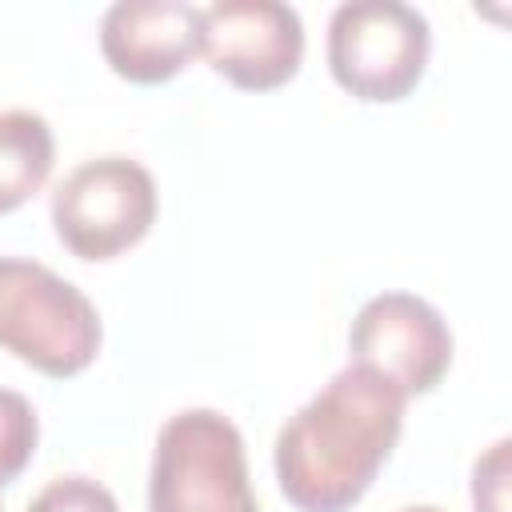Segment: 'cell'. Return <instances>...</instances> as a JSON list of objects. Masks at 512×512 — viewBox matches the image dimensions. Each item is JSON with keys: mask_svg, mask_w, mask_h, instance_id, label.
<instances>
[{"mask_svg": "<svg viewBox=\"0 0 512 512\" xmlns=\"http://www.w3.org/2000/svg\"><path fill=\"white\" fill-rule=\"evenodd\" d=\"M508 440H496L472 468V504L476 512H504L508 500Z\"/></svg>", "mask_w": 512, "mask_h": 512, "instance_id": "obj_12", "label": "cell"}, {"mask_svg": "<svg viewBox=\"0 0 512 512\" xmlns=\"http://www.w3.org/2000/svg\"><path fill=\"white\" fill-rule=\"evenodd\" d=\"M404 392L376 372L340 368L276 436V484L300 512H348L392 456L404 428Z\"/></svg>", "mask_w": 512, "mask_h": 512, "instance_id": "obj_1", "label": "cell"}, {"mask_svg": "<svg viewBox=\"0 0 512 512\" xmlns=\"http://www.w3.org/2000/svg\"><path fill=\"white\" fill-rule=\"evenodd\" d=\"M56 140L40 112L8 108L0 112V216L16 212L36 196L52 172Z\"/></svg>", "mask_w": 512, "mask_h": 512, "instance_id": "obj_9", "label": "cell"}, {"mask_svg": "<svg viewBox=\"0 0 512 512\" xmlns=\"http://www.w3.org/2000/svg\"><path fill=\"white\" fill-rule=\"evenodd\" d=\"M432 52V28L424 12L400 0H348L328 20V68L332 80L368 104L404 100Z\"/></svg>", "mask_w": 512, "mask_h": 512, "instance_id": "obj_4", "label": "cell"}, {"mask_svg": "<svg viewBox=\"0 0 512 512\" xmlns=\"http://www.w3.org/2000/svg\"><path fill=\"white\" fill-rule=\"evenodd\" d=\"M204 8L184 0H116L100 20L108 68L132 84H164L200 56Z\"/></svg>", "mask_w": 512, "mask_h": 512, "instance_id": "obj_8", "label": "cell"}, {"mask_svg": "<svg viewBox=\"0 0 512 512\" xmlns=\"http://www.w3.org/2000/svg\"><path fill=\"white\" fill-rule=\"evenodd\" d=\"M28 512H120L116 496L92 480V476H56L52 484H44Z\"/></svg>", "mask_w": 512, "mask_h": 512, "instance_id": "obj_11", "label": "cell"}, {"mask_svg": "<svg viewBox=\"0 0 512 512\" xmlns=\"http://www.w3.org/2000/svg\"><path fill=\"white\" fill-rule=\"evenodd\" d=\"M48 212L72 256L112 260L148 236L156 220V180L132 156H96L56 184Z\"/></svg>", "mask_w": 512, "mask_h": 512, "instance_id": "obj_5", "label": "cell"}, {"mask_svg": "<svg viewBox=\"0 0 512 512\" xmlns=\"http://www.w3.org/2000/svg\"><path fill=\"white\" fill-rule=\"evenodd\" d=\"M36 440H40V420L28 396L0 388V484L16 480L28 468Z\"/></svg>", "mask_w": 512, "mask_h": 512, "instance_id": "obj_10", "label": "cell"}, {"mask_svg": "<svg viewBox=\"0 0 512 512\" xmlns=\"http://www.w3.org/2000/svg\"><path fill=\"white\" fill-rule=\"evenodd\" d=\"M400 512H444V508H436V504H412V508H400Z\"/></svg>", "mask_w": 512, "mask_h": 512, "instance_id": "obj_13", "label": "cell"}, {"mask_svg": "<svg viewBox=\"0 0 512 512\" xmlns=\"http://www.w3.org/2000/svg\"><path fill=\"white\" fill-rule=\"evenodd\" d=\"M204 60L248 92L288 84L304 60V24L280 0H216L204 8Z\"/></svg>", "mask_w": 512, "mask_h": 512, "instance_id": "obj_7", "label": "cell"}, {"mask_svg": "<svg viewBox=\"0 0 512 512\" xmlns=\"http://www.w3.org/2000/svg\"><path fill=\"white\" fill-rule=\"evenodd\" d=\"M148 512H260L240 428L216 408L176 412L152 448Z\"/></svg>", "mask_w": 512, "mask_h": 512, "instance_id": "obj_3", "label": "cell"}, {"mask_svg": "<svg viewBox=\"0 0 512 512\" xmlns=\"http://www.w3.org/2000/svg\"><path fill=\"white\" fill-rule=\"evenodd\" d=\"M96 304L48 264L0 256V348L44 376H76L100 352Z\"/></svg>", "mask_w": 512, "mask_h": 512, "instance_id": "obj_2", "label": "cell"}, {"mask_svg": "<svg viewBox=\"0 0 512 512\" xmlns=\"http://www.w3.org/2000/svg\"><path fill=\"white\" fill-rule=\"evenodd\" d=\"M352 364L376 372L404 396L432 392L452 364L448 320L412 292H380L360 304L348 328Z\"/></svg>", "mask_w": 512, "mask_h": 512, "instance_id": "obj_6", "label": "cell"}]
</instances>
